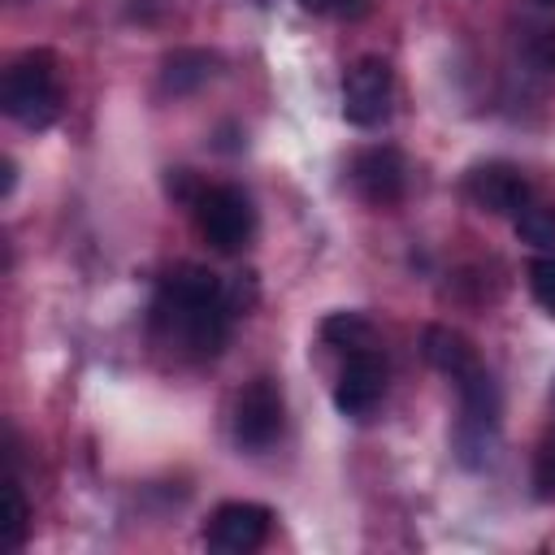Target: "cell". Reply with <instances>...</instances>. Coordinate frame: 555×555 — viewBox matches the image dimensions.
I'll use <instances>...</instances> for the list:
<instances>
[{
    "label": "cell",
    "instance_id": "30bf717a",
    "mask_svg": "<svg viewBox=\"0 0 555 555\" xmlns=\"http://www.w3.org/2000/svg\"><path fill=\"white\" fill-rule=\"evenodd\" d=\"M421 351H425V360H429L438 373H447L451 382H460L464 373H473V369L481 364L477 351H473V343H468L460 330H451V325H425Z\"/></svg>",
    "mask_w": 555,
    "mask_h": 555
},
{
    "label": "cell",
    "instance_id": "6da1fadb",
    "mask_svg": "<svg viewBox=\"0 0 555 555\" xmlns=\"http://www.w3.org/2000/svg\"><path fill=\"white\" fill-rule=\"evenodd\" d=\"M230 295L217 273L178 264L152 299V338L178 360H212L230 338Z\"/></svg>",
    "mask_w": 555,
    "mask_h": 555
},
{
    "label": "cell",
    "instance_id": "e0dca14e",
    "mask_svg": "<svg viewBox=\"0 0 555 555\" xmlns=\"http://www.w3.org/2000/svg\"><path fill=\"white\" fill-rule=\"evenodd\" d=\"M308 13H334V17H360L369 0H299Z\"/></svg>",
    "mask_w": 555,
    "mask_h": 555
},
{
    "label": "cell",
    "instance_id": "277c9868",
    "mask_svg": "<svg viewBox=\"0 0 555 555\" xmlns=\"http://www.w3.org/2000/svg\"><path fill=\"white\" fill-rule=\"evenodd\" d=\"M282 425H286L282 386L273 377H251L234 395V416H230V429H234L238 451H251V455L269 451L282 438Z\"/></svg>",
    "mask_w": 555,
    "mask_h": 555
},
{
    "label": "cell",
    "instance_id": "3957f363",
    "mask_svg": "<svg viewBox=\"0 0 555 555\" xmlns=\"http://www.w3.org/2000/svg\"><path fill=\"white\" fill-rule=\"evenodd\" d=\"M191 212H195V230L208 247L217 251H243L256 234V208L251 199L221 182V186H199L195 199H191Z\"/></svg>",
    "mask_w": 555,
    "mask_h": 555
},
{
    "label": "cell",
    "instance_id": "8fae6325",
    "mask_svg": "<svg viewBox=\"0 0 555 555\" xmlns=\"http://www.w3.org/2000/svg\"><path fill=\"white\" fill-rule=\"evenodd\" d=\"M217 74V56L204 52V48H178L173 56H165V69H160V87L173 91V95H186L195 91L199 82H208Z\"/></svg>",
    "mask_w": 555,
    "mask_h": 555
},
{
    "label": "cell",
    "instance_id": "ba28073f",
    "mask_svg": "<svg viewBox=\"0 0 555 555\" xmlns=\"http://www.w3.org/2000/svg\"><path fill=\"white\" fill-rule=\"evenodd\" d=\"M269 525H273V512H269L264 503L234 499V503H221V507L208 516L204 542H208L212 551H221V555H247V551L264 546Z\"/></svg>",
    "mask_w": 555,
    "mask_h": 555
},
{
    "label": "cell",
    "instance_id": "52a82bcc",
    "mask_svg": "<svg viewBox=\"0 0 555 555\" xmlns=\"http://www.w3.org/2000/svg\"><path fill=\"white\" fill-rule=\"evenodd\" d=\"M382 399H386V360L377 356V347L351 351L334 382V408L351 421H369Z\"/></svg>",
    "mask_w": 555,
    "mask_h": 555
},
{
    "label": "cell",
    "instance_id": "2e32d148",
    "mask_svg": "<svg viewBox=\"0 0 555 555\" xmlns=\"http://www.w3.org/2000/svg\"><path fill=\"white\" fill-rule=\"evenodd\" d=\"M533 486L542 499H555V429L546 434V442L533 455Z\"/></svg>",
    "mask_w": 555,
    "mask_h": 555
},
{
    "label": "cell",
    "instance_id": "7a4b0ae2",
    "mask_svg": "<svg viewBox=\"0 0 555 555\" xmlns=\"http://www.w3.org/2000/svg\"><path fill=\"white\" fill-rule=\"evenodd\" d=\"M0 104L4 113L26 126V130H43L61 117V74H56V56L35 48L22 52L17 61H9L4 82H0Z\"/></svg>",
    "mask_w": 555,
    "mask_h": 555
},
{
    "label": "cell",
    "instance_id": "9c48e42d",
    "mask_svg": "<svg viewBox=\"0 0 555 555\" xmlns=\"http://www.w3.org/2000/svg\"><path fill=\"white\" fill-rule=\"evenodd\" d=\"M468 199L481 208V212H494V217H516L525 204H529V178L507 165V160H486L468 173L464 182Z\"/></svg>",
    "mask_w": 555,
    "mask_h": 555
},
{
    "label": "cell",
    "instance_id": "ac0fdd59",
    "mask_svg": "<svg viewBox=\"0 0 555 555\" xmlns=\"http://www.w3.org/2000/svg\"><path fill=\"white\" fill-rule=\"evenodd\" d=\"M13 191V160H4V195Z\"/></svg>",
    "mask_w": 555,
    "mask_h": 555
},
{
    "label": "cell",
    "instance_id": "5bb4252c",
    "mask_svg": "<svg viewBox=\"0 0 555 555\" xmlns=\"http://www.w3.org/2000/svg\"><path fill=\"white\" fill-rule=\"evenodd\" d=\"M4 494H9L4 546H9V551H17V546L26 542V520H30V507H26V494H22V486H17V477H13V473H9V486H4Z\"/></svg>",
    "mask_w": 555,
    "mask_h": 555
},
{
    "label": "cell",
    "instance_id": "5b68a950",
    "mask_svg": "<svg viewBox=\"0 0 555 555\" xmlns=\"http://www.w3.org/2000/svg\"><path fill=\"white\" fill-rule=\"evenodd\" d=\"M395 113V74L382 56H360L343 74V117L360 130L382 126Z\"/></svg>",
    "mask_w": 555,
    "mask_h": 555
},
{
    "label": "cell",
    "instance_id": "7c38bea8",
    "mask_svg": "<svg viewBox=\"0 0 555 555\" xmlns=\"http://www.w3.org/2000/svg\"><path fill=\"white\" fill-rule=\"evenodd\" d=\"M321 338H325L330 347H338L343 356L377 347V334H373V325H369L360 312H334V317H325V321H321Z\"/></svg>",
    "mask_w": 555,
    "mask_h": 555
},
{
    "label": "cell",
    "instance_id": "8992f818",
    "mask_svg": "<svg viewBox=\"0 0 555 555\" xmlns=\"http://www.w3.org/2000/svg\"><path fill=\"white\" fill-rule=\"evenodd\" d=\"M351 186L364 204L373 208H395L403 195H408V156L390 143H373V147H360L351 156Z\"/></svg>",
    "mask_w": 555,
    "mask_h": 555
},
{
    "label": "cell",
    "instance_id": "9a60e30c",
    "mask_svg": "<svg viewBox=\"0 0 555 555\" xmlns=\"http://www.w3.org/2000/svg\"><path fill=\"white\" fill-rule=\"evenodd\" d=\"M529 291H533V299L546 308V317H555V251H542V256L529 264Z\"/></svg>",
    "mask_w": 555,
    "mask_h": 555
},
{
    "label": "cell",
    "instance_id": "4fadbf2b",
    "mask_svg": "<svg viewBox=\"0 0 555 555\" xmlns=\"http://www.w3.org/2000/svg\"><path fill=\"white\" fill-rule=\"evenodd\" d=\"M516 234L538 247V251H555V204H542V199H529L520 212H516Z\"/></svg>",
    "mask_w": 555,
    "mask_h": 555
}]
</instances>
